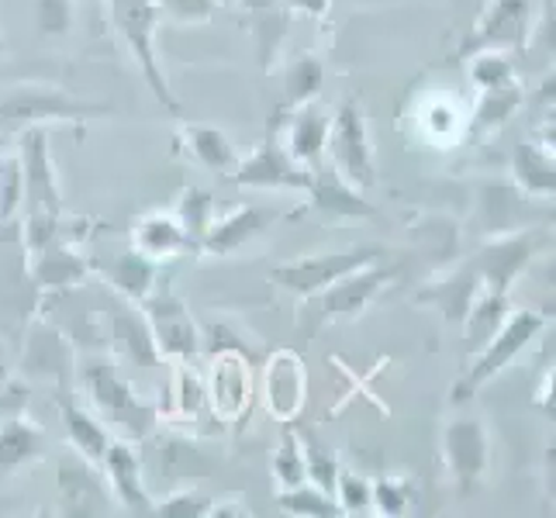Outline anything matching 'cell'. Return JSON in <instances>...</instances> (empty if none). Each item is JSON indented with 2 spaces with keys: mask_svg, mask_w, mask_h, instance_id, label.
Returning a JSON list of instances; mask_svg holds the SVG:
<instances>
[{
  "mask_svg": "<svg viewBox=\"0 0 556 518\" xmlns=\"http://www.w3.org/2000/svg\"><path fill=\"white\" fill-rule=\"evenodd\" d=\"M274 222H277V211H270V207H260V204L232 207L228 215L211 218L207 232L198 242V253H207V256H232V253H239L242 245L260 239Z\"/></svg>",
  "mask_w": 556,
  "mask_h": 518,
  "instance_id": "e0dca14e",
  "label": "cell"
},
{
  "mask_svg": "<svg viewBox=\"0 0 556 518\" xmlns=\"http://www.w3.org/2000/svg\"><path fill=\"white\" fill-rule=\"evenodd\" d=\"M0 49H4V38H0Z\"/></svg>",
  "mask_w": 556,
  "mask_h": 518,
  "instance_id": "f907efd6",
  "label": "cell"
},
{
  "mask_svg": "<svg viewBox=\"0 0 556 518\" xmlns=\"http://www.w3.org/2000/svg\"><path fill=\"white\" fill-rule=\"evenodd\" d=\"M28 274H31V280L42 287L46 294L66 291V287H80V283H87L93 277L90 260H84L63 239H52L42 249L28 253Z\"/></svg>",
  "mask_w": 556,
  "mask_h": 518,
  "instance_id": "44dd1931",
  "label": "cell"
},
{
  "mask_svg": "<svg viewBox=\"0 0 556 518\" xmlns=\"http://www.w3.org/2000/svg\"><path fill=\"white\" fill-rule=\"evenodd\" d=\"M160 17L177 25H207L218 11V0H156Z\"/></svg>",
  "mask_w": 556,
  "mask_h": 518,
  "instance_id": "b9f144b4",
  "label": "cell"
},
{
  "mask_svg": "<svg viewBox=\"0 0 556 518\" xmlns=\"http://www.w3.org/2000/svg\"><path fill=\"white\" fill-rule=\"evenodd\" d=\"M519 108H522V84H519V76L508 80V84H497V87L481 90V101H477L473 118H470V136H488V131H497Z\"/></svg>",
  "mask_w": 556,
  "mask_h": 518,
  "instance_id": "4dcf8cb0",
  "label": "cell"
},
{
  "mask_svg": "<svg viewBox=\"0 0 556 518\" xmlns=\"http://www.w3.org/2000/svg\"><path fill=\"white\" fill-rule=\"evenodd\" d=\"M553 149L546 142H519L511 152V173L529 198H553L556 173H553Z\"/></svg>",
  "mask_w": 556,
  "mask_h": 518,
  "instance_id": "83f0119b",
  "label": "cell"
},
{
  "mask_svg": "<svg viewBox=\"0 0 556 518\" xmlns=\"http://www.w3.org/2000/svg\"><path fill=\"white\" fill-rule=\"evenodd\" d=\"M184 146L204 169H218V173H232L239 156L232 139L225 136L215 125H201V122H187L184 125Z\"/></svg>",
  "mask_w": 556,
  "mask_h": 518,
  "instance_id": "f546056e",
  "label": "cell"
},
{
  "mask_svg": "<svg viewBox=\"0 0 556 518\" xmlns=\"http://www.w3.org/2000/svg\"><path fill=\"white\" fill-rule=\"evenodd\" d=\"M232 184L249 190H304L312 187V169L294 163L287 149L274 142H260L249 156H242L232 169Z\"/></svg>",
  "mask_w": 556,
  "mask_h": 518,
  "instance_id": "7c38bea8",
  "label": "cell"
},
{
  "mask_svg": "<svg viewBox=\"0 0 556 518\" xmlns=\"http://www.w3.org/2000/svg\"><path fill=\"white\" fill-rule=\"evenodd\" d=\"M325 87V66L315 52H301L298 60L287 66L283 73V90H287V108L318 101V93Z\"/></svg>",
  "mask_w": 556,
  "mask_h": 518,
  "instance_id": "836d02e7",
  "label": "cell"
},
{
  "mask_svg": "<svg viewBox=\"0 0 556 518\" xmlns=\"http://www.w3.org/2000/svg\"><path fill=\"white\" fill-rule=\"evenodd\" d=\"M274 477H277V491H291V488H301L304 481H308L298 432H283L280 450L274 453Z\"/></svg>",
  "mask_w": 556,
  "mask_h": 518,
  "instance_id": "74e56055",
  "label": "cell"
},
{
  "mask_svg": "<svg viewBox=\"0 0 556 518\" xmlns=\"http://www.w3.org/2000/svg\"><path fill=\"white\" fill-rule=\"evenodd\" d=\"M152 515H166V518H204L211 515V497L201 491H177L169 494L163 505H156Z\"/></svg>",
  "mask_w": 556,
  "mask_h": 518,
  "instance_id": "ee69618b",
  "label": "cell"
},
{
  "mask_svg": "<svg viewBox=\"0 0 556 518\" xmlns=\"http://www.w3.org/2000/svg\"><path fill=\"white\" fill-rule=\"evenodd\" d=\"M207 408L218 421H239L249 412L253 397V380H249V356L245 350H222L211 363V377L204 383Z\"/></svg>",
  "mask_w": 556,
  "mask_h": 518,
  "instance_id": "4fadbf2b",
  "label": "cell"
},
{
  "mask_svg": "<svg viewBox=\"0 0 556 518\" xmlns=\"http://www.w3.org/2000/svg\"><path fill=\"white\" fill-rule=\"evenodd\" d=\"M60 415H63V426H66V435H70V446L76 450V456H84L87 464L101 467L104 456H108V446H111V429L98 415H90L87 408H80L76 401L66 394L60 397Z\"/></svg>",
  "mask_w": 556,
  "mask_h": 518,
  "instance_id": "4316f807",
  "label": "cell"
},
{
  "mask_svg": "<svg viewBox=\"0 0 556 518\" xmlns=\"http://www.w3.org/2000/svg\"><path fill=\"white\" fill-rule=\"evenodd\" d=\"M211 218H215V198L201 187H187L180 194V204H177V222L184 225V232L190 236L194 249H198L201 236L207 232Z\"/></svg>",
  "mask_w": 556,
  "mask_h": 518,
  "instance_id": "8d00e7d4",
  "label": "cell"
},
{
  "mask_svg": "<svg viewBox=\"0 0 556 518\" xmlns=\"http://www.w3.org/2000/svg\"><path fill=\"white\" fill-rule=\"evenodd\" d=\"M535 28V0H488L473 31L464 38L459 55L477 52H526Z\"/></svg>",
  "mask_w": 556,
  "mask_h": 518,
  "instance_id": "8992f818",
  "label": "cell"
},
{
  "mask_svg": "<svg viewBox=\"0 0 556 518\" xmlns=\"http://www.w3.org/2000/svg\"><path fill=\"white\" fill-rule=\"evenodd\" d=\"M325 152H329V166L346 184H353L356 190H370L377 184L370 128H367V114H363L359 104L346 101V104L332 108L329 136H325Z\"/></svg>",
  "mask_w": 556,
  "mask_h": 518,
  "instance_id": "5b68a950",
  "label": "cell"
},
{
  "mask_svg": "<svg viewBox=\"0 0 556 518\" xmlns=\"http://www.w3.org/2000/svg\"><path fill=\"white\" fill-rule=\"evenodd\" d=\"M90 270L104 280L108 291H114L118 298L142 304L146 294L156 287L160 280V266L146 260L136 249H125V253H111L108 260H90Z\"/></svg>",
  "mask_w": 556,
  "mask_h": 518,
  "instance_id": "7402d4cb",
  "label": "cell"
},
{
  "mask_svg": "<svg viewBox=\"0 0 556 518\" xmlns=\"http://www.w3.org/2000/svg\"><path fill=\"white\" fill-rule=\"evenodd\" d=\"M412 508V494L401 481H380L374 484V511L377 515H388V518H397Z\"/></svg>",
  "mask_w": 556,
  "mask_h": 518,
  "instance_id": "bcb514c9",
  "label": "cell"
},
{
  "mask_svg": "<svg viewBox=\"0 0 556 518\" xmlns=\"http://www.w3.org/2000/svg\"><path fill=\"white\" fill-rule=\"evenodd\" d=\"M35 14L42 35H66L73 28V0H38Z\"/></svg>",
  "mask_w": 556,
  "mask_h": 518,
  "instance_id": "f6af8a7d",
  "label": "cell"
},
{
  "mask_svg": "<svg viewBox=\"0 0 556 518\" xmlns=\"http://www.w3.org/2000/svg\"><path fill=\"white\" fill-rule=\"evenodd\" d=\"M22 166H25V198H22V215H25V249L35 253L46 242L60 239L63 228V190L60 177H55L52 149H49V128L31 125L22 131Z\"/></svg>",
  "mask_w": 556,
  "mask_h": 518,
  "instance_id": "6da1fadb",
  "label": "cell"
},
{
  "mask_svg": "<svg viewBox=\"0 0 556 518\" xmlns=\"http://www.w3.org/2000/svg\"><path fill=\"white\" fill-rule=\"evenodd\" d=\"M277 505L287 511V515H304V518H329V515H342L336 497L329 491H321L315 484L304 481L301 488H291V491H277Z\"/></svg>",
  "mask_w": 556,
  "mask_h": 518,
  "instance_id": "d590c367",
  "label": "cell"
},
{
  "mask_svg": "<svg viewBox=\"0 0 556 518\" xmlns=\"http://www.w3.org/2000/svg\"><path fill=\"white\" fill-rule=\"evenodd\" d=\"M304 397H308V374H304V359L291 350H280L266 359L263 370V405L277 421H294L304 412Z\"/></svg>",
  "mask_w": 556,
  "mask_h": 518,
  "instance_id": "9a60e30c",
  "label": "cell"
},
{
  "mask_svg": "<svg viewBox=\"0 0 556 518\" xmlns=\"http://www.w3.org/2000/svg\"><path fill=\"white\" fill-rule=\"evenodd\" d=\"M114 31L122 35V42L128 46L131 60L139 63L142 80L149 84L152 98H156L166 111H180L174 90H169V80L163 73V63L156 55V25H160V8L156 0H104Z\"/></svg>",
  "mask_w": 556,
  "mask_h": 518,
  "instance_id": "3957f363",
  "label": "cell"
},
{
  "mask_svg": "<svg viewBox=\"0 0 556 518\" xmlns=\"http://www.w3.org/2000/svg\"><path fill=\"white\" fill-rule=\"evenodd\" d=\"M287 8L291 11H304V14H312V17H325L332 8V0H287Z\"/></svg>",
  "mask_w": 556,
  "mask_h": 518,
  "instance_id": "c3c4849f",
  "label": "cell"
},
{
  "mask_svg": "<svg viewBox=\"0 0 556 518\" xmlns=\"http://www.w3.org/2000/svg\"><path fill=\"white\" fill-rule=\"evenodd\" d=\"M76 388H84L98 408L101 421H108L111 435L118 439H146L156 429L160 412L139 397L128 377L118 370V359H108V353H87V359H76Z\"/></svg>",
  "mask_w": 556,
  "mask_h": 518,
  "instance_id": "7a4b0ae2",
  "label": "cell"
},
{
  "mask_svg": "<svg viewBox=\"0 0 556 518\" xmlns=\"http://www.w3.org/2000/svg\"><path fill=\"white\" fill-rule=\"evenodd\" d=\"M108 301H111V312L104 308V315H108V350H111V356L118 363H125V367H139V370L160 367L163 356L156 353V342H152V332H149L139 304L118 298L114 291H108Z\"/></svg>",
  "mask_w": 556,
  "mask_h": 518,
  "instance_id": "8fae6325",
  "label": "cell"
},
{
  "mask_svg": "<svg viewBox=\"0 0 556 518\" xmlns=\"http://www.w3.org/2000/svg\"><path fill=\"white\" fill-rule=\"evenodd\" d=\"M146 325L152 332V342H156V353L169 363L177 359H194L201 350V332L194 318H190L187 304L177 298V291L169 287V280H156V287L146 294V301L139 304Z\"/></svg>",
  "mask_w": 556,
  "mask_h": 518,
  "instance_id": "52a82bcc",
  "label": "cell"
},
{
  "mask_svg": "<svg viewBox=\"0 0 556 518\" xmlns=\"http://www.w3.org/2000/svg\"><path fill=\"white\" fill-rule=\"evenodd\" d=\"M391 277H394V270H383V266L370 263V266H359V270L336 280L332 287H325V291L318 294L325 318H332V321L359 318L363 312L370 308L374 298L383 291V283H388Z\"/></svg>",
  "mask_w": 556,
  "mask_h": 518,
  "instance_id": "d6986e66",
  "label": "cell"
},
{
  "mask_svg": "<svg viewBox=\"0 0 556 518\" xmlns=\"http://www.w3.org/2000/svg\"><path fill=\"white\" fill-rule=\"evenodd\" d=\"M25 408H28V388L17 380H8L4 388H0V421L25 412Z\"/></svg>",
  "mask_w": 556,
  "mask_h": 518,
  "instance_id": "7dc6e473",
  "label": "cell"
},
{
  "mask_svg": "<svg viewBox=\"0 0 556 518\" xmlns=\"http://www.w3.org/2000/svg\"><path fill=\"white\" fill-rule=\"evenodd\" d=\"M301 453H304V470H308V484L321 488V491H329L336 488V473H339V464H336V456L325 450L318 439L312 432H301Z\"/></svg>",
  "mask_w": 556,
  "mask_h": 518,
  "instance_id": "ab89813d",
  "label": "cell"
},
{
  "mask_svg": "<svg viewBox=\"0 0 556 518\" xmlns=\"http://www.w3.org/2000/svg\"><path fill=\"white\" fill-rule=\"evenodd\" d=\"M22 198H25V166L22 152H4L0 149V228L11 225L22 215Z\"/></svg>",
  "mask_w": 556,
  "mask_h": 518,
  "instance_id": "e575fe53",
  "label": "cell"
},
{
  "mask_svg": "<svg viewBox=\"0 0 556 518\" xmlns=\"http://www.w3.org/2000/svg\"><path fill=\"white\" fill-rule=\"evenodd\" d=\"M63 515H108L114 494L101 477V467L87 464L84 456H73L60 464V481H55Z\"/></svg>",
  "mask_w": 556,
  "mask_h": 518,
  "instance_id": "2e32d148",
  "label": "cell"
},
{
  "mask_svg": "<svg viewBox=\"0 0 556 518\" xmlns=\"http://www.w3.org/2000/svg\"><path fill=\"white\" fill-rule=\"evenodd\" d=\"M239 14L249 35H253L260 66L270 70L280 55L287 22H291V8H287V0H239Z\"/></svg>",
  "mask_w": 556,
  "mask_h": 518,
  "instance_id": "cb8c5ba5",
  "label": "cell"
},
{
  "mask_svg": "<svg viewBox=\"0 0 556 518\" xmlns=\"http://www.w3.org/2000/svg\"><path fill=\"white\" fill-rule=\"evenodd\" d=\"M470 80H473L477 90H488V87L515 80V66L508 60V52H477V55H470Z\"/></svg>",
  "mask_w": 556,
  "mask_h": 518,
  "instance_id": "60d3db41",
  "label": "cell"
},
{
  "mask_svg": "<svg viewBox=\"0 0 556 518\" xmlns=\"http://www.w3.org/2000/svg\"><path fill=\"white\" fill-rule=\"evenodd\" d=\"M443 459L453 473V481L470 491L491 467V439L477 418L450 421L443 432Z\"/></svg>",
  "mask_w": 556,
  "mask_h": 518,
  "instance_id": "5bb4252c",
  "label": "cell"
},
{
  "mask_svg": "<svg viewBox=\"0 0 556 518\" xmlns=\"http://www.w3.org/2000/svg\"><path fill=\"white\" fill-rule=\"evenodd\" d=\"M49 446V435L42 426H35V421L17 412L11 418L0 421V467H22V464H31L46 453Z\"/></svg>",
  "mask_w": 556,
  "mask_h": 518,
  "instance_id": "f1b7e54d",
  "label": "cell"
},
{
  "mask_svg": "<svg viewBox=\"0 0 556 518\" xmlns=\"http://www.w3.org/2000/svg\"><path fill=\"white\" fill-rule=\"evenodd\" d=\"M131 249L142 253L146 260H152L156 266L174 263L180 256H187L194 242L184 232V225L177 222V215H163V211H152V215L139 218L136 228H131Z\"/></svg>",
  "mask_w": 556,
  "mask_h": 518,
  "instance_id": "d4e9b609",
  "label": "cell"
},
{
  "mask_svg": "<svg viewBox=\"0 0 556 518\" xmlns=\"http://www.w3.org/2000/svg\"><path fill=\"white\" fill-rule=\"evenodd\" d=\"M169 415L180 421H201V418H215L207 408V391L204 380L190 370V359H177L174 370V388H169Z\"/></svg>",
  "mask_w": 556,
  "mask_h": 518,
  "instance_id": "d6a6232c",
  "label": "cell"
},
{
  "mask_svg": "<svg viewBox=\"0 0 556 518\" xmlns=\"http://www.w3.org/2000/svg\"><path fill=\"white\" fill-rule=\"evenodd\" d=\"M477 291H481V277H477L473 266H464V270H456L443 283L429 287V291L421 294V301L439 304V312H443L450 321H464V315H467V308L473 304Z\"/></svg>",
  "mask_w": 556,
  "mask_h": 518,
  "instance_id": "1f68e13d",
  "label": "cell"
},
{
  "mask_svg": "<svg viewBox=\"0 0 556 518\" xmlns=\"http://www.w3.org/2000/svg\"><path fill=\"white\" fill-rule=\"evenodd\" d=\"M104 481L114 494V505H122L125 511H139V515H152L156 511V502L149 497L146 481H142V464L139 453L131 446V439H111L108 456H104Z\"/></svg>",
  "mask_w": 556,
  "mask_h": 518,
  "instance_id": "ac0fdd59",
  "label": "cell"
},
{
  "mask_svg": "<svg viewBox=\"0 0 556 518\" xmlns=\"http://www.w3.org/2000/svg\"><path fill=\"white\" fill-rule=\"evenodd\" d=\"M291 111L294 114L283 125V139H277V142L287 149V156H291L294 163L315 169L325 160V136H329L332 111L318 101L298 104Z\"/></svg>",
  "mask_w": 556,
  "mask_h": 518,
  "instance_id": "ffe728a7",
  "label": "cell"
},
{
  "mask_svg": "<svg viewBox=\"0 0 556 518\" xmlns=\"http://www.w3.org/2000/svg\"><path fill=\"white\" fill-rule=\"evenodd\" d=\"M421 125L435 139V142H453L459 131H464V122H459V111L450 101H432L421 114Z\"/></svg>",
  "mask_w": 556,
  "mask_h": 518,
  "instance_id": "7bdbcfd3",
  "label": "cell"
},
{
  "mask_svg": "<svg viewBox=\"0 0 556 518\" xmlns=\"http://www.w3.org/2000/svg\"><path fill=\"white\" fill-rule=\"evenodd\" d=\"M532 253H535L532 236H508V239H497V242L484 245L470 266L477 270V277H481V287L508 294V287L529 266Z\"/></svg>",
  "mask_w": 556,
  "mask_h": 518,
  "instance_id": "603a6c76",
  "label": "cell"
},
{
  "mask_svg": "<svg viewBox=\"0 0 556 518\" xmlns=\"http://www.w3.org/2000/svg\"><path fill=\"white\" fill-rule=\"evenodd\" d=\"M22 367L31 380H42V383H49V388H55L60 397L73 394L76 350H73V342L55 329V325H49L46 318L31 325Z\"/></svg>",
  "mask_w": 556,
  "mask_h": 518,
  "instance_id": "30bf717a",
  "label": "cell"
},
{
  "mask_svg": "<svg viewBox=\"0 0 556 518\" xmlns=\"http://www.w3.org/2000/svg\"><path fill=\"white\" fill-rule=\"evenodd\" d=\"M11 380V367H8V356H4V350H0V388Z\"/></svg>",
  "mask_w": 556,
  "mask_h": 518,
  "instance_id": "681fc988",
  "label": "cell"
},
{
  "mask_svg": "<svg viewBox=\"0 0 556 518\" xmlns=\"http://www.w3.org/2000/svg\"><path fill=\"white\" fill-rule=\"evenodd\" d=\"M104 108L73 101L60 87H14L4 101H0V131L11 128H31L46 122H84L90 114H101Z\"/></svg>",
  "mask_w": 556,
  "mask_h": 518,
  "instance_id": "9c48e42d",
  "label": "cell"
},
{
  "mask_svg": "<svg viewBox=\"0 0 556 518\" xmlns=\"http://www.w3.org/2000/svg\"><path fill=\"white\" fill-rule=\"evenodd\" d=\"M543 329H546V315H540V312H508V318L502 321V329H497L481 345V350L473 353L467 374L456 380V388H453V401H456V405H459V401L473 397L491 377L502 374L508 363L519 356Z\"/></svg>",
  "mask_w": 556,
  "mask_h": 518,
  "instance_id": "277c9868",
  "label": "cell"
},
{
  "mask_svg": "<svg viewBox=\"0 0 556 518\" xmlns=\"http://www.w3.org/2000/svg\"><path fill=\"white\" fill-rule=\"evenodd\" d=\"M308 194H312V207L329 218H370L374 215V204L363 198V190L342 180L325 160L312 169Z\"/></svg>",
  "mask_w": 556,
  "mask_h": 518,
  "instance_id": "484cf974",
  "label": "cell"
},
{
  "mask_svg": "<svg viewBox=\"0 0 556 518\" xmlns=\"http://www.w3.org/2000/svg\"><path fill=\"white\" fill-rule=\"evenodd\" d=\"M377 256H380V249H374V245L342 249V253H321V256H301V260L274 266L270 280L277 287H283L287 294L308 301V298H318L325 287H332L346 274L359 270V266L377 263Z\"/></svg>",
  "mask_w": 556,
  "mask_h": 518,
  "instance_id": "ba28073f",
  "label": "cell"
},
{
  "mask_svg": "<svg viewBox=\"0 0 556 518\" xmlns=\"http://www.w3.org/2000/svg\"><path fill=\"white\" fill-rule=\"evenodd\" d=\"M332 497H336V505H339L342 515H367V511H374V484L367 481V477H359V473L339 470Z\"/></svg>",
  "mask_w": 556,
  "mask_h": 518,
  "instance_id": "f35d334b",
  "label": "cell"
}]
</instances>
